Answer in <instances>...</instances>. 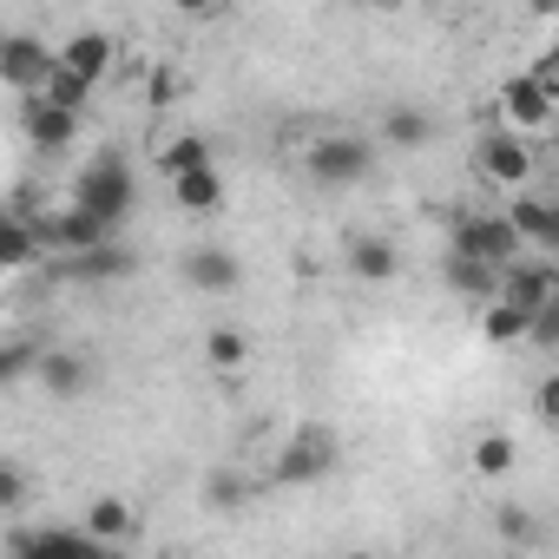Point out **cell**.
Returning <instances> with one entry per match:
<instances>
[{"mask_svg": "<svg viewBox=\"0 0 559 559\" xmlns=\"http://www.w3.org/2000/svg\"><path fill=\"white\" fill-rule=\"evenodd\" d=\"M304 171L323 191H349V185H362L376 171V139H362V132H323V139H310Z\"/></svg>", "mask_w": 559, "mask_h": 559, "instance_id": "1", "label": "cell"}, {"mask_svg": "<svg viewBox=\"0 0 559 559\" xmlns=\"http://www.w3.org/2000/svg\"><path fill=\"white\" fill-rule=\"evenodd\" d=\"M73 204H86L99 224H126L132 217V204H139V178H132V165L119 158V152H99L86 171H80V185H73Z\"/></svg>", "mask_w": 559, "mask_h": 559, "instance_id": "2", "label": "cell"}, {"mask_svg": "<svg viewBox=\"0 0 559 559\" xmlns=\"http://www.w3.org/2000/svg\"><path fill=\"white\" fill-rule=\"evenodd\" d=\"M474 178L493 185V191H520L533 178V139L526 132H507V126L480 132L474 139Z\"/></svg>", "mask_w": 559, "mask_h": 559, "instance_id": "3", "label": "cell"}, {"mask_svg": "<svg viewBox=\"0 0 559 559\" xmlns=\"http://www.w3.org/2000/svg\"><path fill=\"white\" fill-rule=\"evenodd\" d=\"M336 454H343V441H336L330 428H297L284 448H276L270 480H276V487H310V480H323V474L336 467Z\"/></svg>", "mask_w": 559, "mask_h": 559, "instance_id": "4", "label": "cell"}, {"mask_svg": "<svg viewBox=\"0 0 559 559\" xmlns=\"http://www.w3.org/2000/svg\"><path fill=\"white\" fill-rule=\"evenodd\" d=\"M448 250L454 257H474V263H507L513 250H520V237H513V224L500 217V211H467V217H454V230H448Z\"/></svg>", "mask_w": 559, "mask_h": 559, "instance_id": "5", "label": "cell"}, {"mask_svg": "<svg viewBox=\"0 0 559 559\" xmlns=\"http://www.w3.org/2000/svg\"><path fill=\"white\" fill-rule=\"evenodd\" d=\"M493 297H507V304H520V310H539L546 297H559V270L546 263V250H513L507 263H500V290Z\"/></svg>", "mask_w": 559, "mask_h": 559, "instance_id": "6", "label": "cell"}, {"mask_svg": "<svg viewBox=\"0 0 559 559\" xmlns=\"http://www.w3.org/2000/svg\"><path fill=\"white\" fill-rule=\"evenodd\" d=\"M80 119H86V112L53 106L47 93H27V99H21V132H27V145H34V152H47V158H60V152L80 139Z\"/></svg>", "mask_w": 559, "mask_h": 559, "instance_id": "7", "label": "cell"}, {"mask_svg": "<svg viewBox=\"0 0 559 559\" xmlns=\"http://www.w3.org/2000/svg\"><path fill=\"white\" fill-rule=\"evenodd\" d=\"M93 356L86 349H60V343H40V356H34V382L53 395V402H80L86 389H93Z\"/></svg>", "mask_w": 559, "mask_h": 559, "instance_id": "8", "label": "cell"}, {"mask_svg": "<svg viewBox=\"0 0 559 559\" xmlns=\"http://www.w3.org/2000/svg\"><path fill=\"white\" fill-rule=\"evenodd\" d=\"M47 73H53V53L40 34H0V86H14L27 99L47 86Z\"/></svg>", "mask_w": 559, "mask_h": 559, "instance_id": "9", "label": "cell"}, {"mask_svg": "<svg viewBox=\"0 0 559 559\" xmlns=\"http://www.w3.org/2000/svg\"><path fill=\"white\" fill-rule=\"evenodd\" d=\"M500 126H507V132H526V139L546 132V126H552V93H546L533 73H513V80L500 86Z\"/></svg>", "mask_w": 559, "mask_h": 559, "instance_id": "10", "label": "cell"}, {"mask_svg": "<svg viewBox=\"0 0 559 559\" xmlns=\"http://www.w3.org/2000/svg\"><path fill=\"white\" fill-rule=\"evenodd\" d=\"M343 263H349L356 284H395V276H402V250H395L389 237H376V230L349 237V243H343Z\"/></svg>", "mask_w": 559, "mask_h": 559, "instance_id": "11", "label": "cell"}, {"mask_svg": "<svg viewBox=\"0 0 559 559\" xmlns=\"http://www.w3.org/2000/svg\"><path fill=\"white\" fill-rule=\"evenodd\" d=\"M8 552H34V559L80 552V559H93V552H99V539H93L86 526H14V533H8Z\"/></svg>", "mask_w": 559, "mask_h": 559, "instance_id": "12", "label": "cell"}, {"mask_svg": "<svg viewBox=\"0 0 559 559\" xmlns=\"http://www.w3.org/2000/svg\"><path fill=\"white\" fill-rule=\"evenodd\" d=\"M507 224H513V237H520V250H552L559 243V211L546 204V198H507V211H500Z\"/></svg>", "mask_w": 559, "mask_h": 559, "instance_id": "13", "label": "cell"}, {"mask_svg": "<svg viewBox=\"0 0 559 559\" xmlns=\"http://www.w3.org/2000/svg\"><path fill=\"white\" fill-rule=\"evenodd\" d=\"M185 284L204 290V297H224V290L243 284V263H237L230 250H217V243H198V250L185 257Z\"/></svg>", "mask_w": 559, "mask_h": 559, "instance_id": "14", "label": "cell"}, {"mask_svg": "<svg viewBox=\"0 0 559 559\" xmlns=\"http://www.w3.org/2000/svg\"><path fill=\"white\" fill-rule=\"evenodd\" d=\"M67 73H80L86 86H99L106 73H112V34H99V27H86V34H73L60 53H53Z\"/></svg>", "mask_w": 559, "mask_h": 559, "instance_id": "15", "label": "cell"}, {"mask_svg": "<svg viewBox=\"0 0 559 559\" xmlns=\"http://www.w3.org/2000/svg\"><path fill=\"white\" fill-rule=\"evenodd\" d=\"M67 270L80 276V284H119V276H132V250H119L112 237H99L93 250H73Z\"/></svg>", "mask_w": 559, "mask_h": 559, "instance_id": "16", "label": "cell"}, {"mask_svg": "<svg viewBox=\"0 0 559 559\" xmlns=\"http://www.w3.org/2000/svg\"><path fill=\"white\" fill-rule=\"evenodd\" d=\"M435 112H421V106H389L382 112V139L395 145V152H428L435 145Z\"/></svg>", "mask_w": 559, "mask_h": 559, "instance_id": "17", "label": "cell"}, {"mask_svg": "<svg viewBox=\"0 0 559 559\" xmlns=\"http://www.w3.org/2000/svg\"><path fill=\"white\" fill-rule=\"evenodd\" d=\"M86 533H93L99 546H119V539H132V533H139V513H132V500H119V493H99V500L86 507Z\"/></svg>", "mask_w": 559, "mask_h": 559, "instance_id": "18", "label": "cell"}, {"mask_svg": "<svg viewBox=\"0 0 559 559\" xmlns=\"http://www.w3.org/2000/svg\"><path fill=\"white\" fill-rule=\"evenodd\" d=\"M171 198H178V211H217V204H224V178H217V165L171 171Z\"/></svg>", "mask_w": 559, "mask_h": 559, "instance_id": "19", "label": "cell"}, {"mask_svg": "<svg viewBox=\"0 0 559 559\" xmlns=\"http://www.w3.org/2000/svg\"><path fill=\"white\" fill-rule=\"evenodd\" d=\"M480 336H487L493 349H520V343H526V310L507 304V297H487V304H480Z\"/></svg>", "mask_w": 559, "mask_h": 559, "instance_id": "20", "label": "cell"}, {"mask_svg": "<svg viewBox=\"0 0 559 559\" xmlns=\"http://www.w3.org/2000/svg\"><path fill=\"white\" fill-rule=\"evenodd\" d=\"M250 493H257V480H250L243 467H217V474L204 480V507H211V513H243Z\"/></svg>", "mask_w": 559, "mask_h": 559, "instance_id": "21", "label": "cell"}, {"mask_svg": "<svg viewBox=\"0 0 559 559\" xmlns=\"http://www.w3.org/2000/svg\"><path fill=\"white\" fill-rule=\"evenodd\" d=\"M448 284H454L467 304H487V297L500 290V270H493V263H474V257H454V250H448Z\"/></svg>", "mask_w": 559, "mask_h": 559, "instance_id": "22", "label": "cell"}, {"mask_svg": "<svg viewBox=\"0 0 559 559\" xmlns=\"http://www.w3.org/2000/svg\"><path fill=\"white\" fill-rule=\"evenodd\" d=\"M204 362H211L217 376H237V369L250 362V336H243V330H230V323H224V330H211V336H204Z\"/></svg>", "mask_w": 559, "mask_h": 559, "instance_id": "23", "label": "cell"}, {"mask_svg": "<svg viewBox=\"0 0 559 559\" xmlns=\"http://www.w3.org/2000/svg\"><path fill=\"white\" fill-rule=\"evenodd\" d=\"M513 461H520V448H513V435H480L474 441V474H487V480H507L513 474Z\"/></svg>", "mask_w": 559, "mask_h": 559, "instance_id": "24", "label": "cell"}, {"mask_svg": "<svg viewBox=\"0 0 559 559\" xmlns=\"http://www.w3.org/2000/svg\"><path fill=\"white\" fill-rule=\"evenodd\" d=\"M27 257H40V230L21 224V217H0V270H14Z\"/></svg>", "mask_w": 559, "mask_h": 559, "instance_id": "25", "label": "cell"}, {"mask_svg": "<svg viewBox=\"0 0 559 559\" xmlns=\"http://www.w3.org/2000/svg\"><path fill=\"white\" fill-rule=\"evenodd\" d=\"M493 533H500L507 546H539V539H546V533H539V520H533L526 507H513V500H507V507H493Z\"/></svg>", "mask_w": 559, "mask_h": 559, "instance_id": "26", "label": "cell"}, {"mask_svg": "<svg viewBox=\"0 0 559 559\" xmlns=\"http://www.w3.org/2000/svg\"><path fill=\"white\" fill-rule=\"evenodd\" d=\"M40 93H47L53 106H73V112H86V106H93V86H86L80 73H67L60 60H53V73H47V86H40Z\"/></svg>", "mask_w": 559, "mask_h": 559, "instance_id": "27", "label": "cell"}, {"mask_svg": "<svg viewBox=\"0 0 559 559\" xmlns=\"http://www.w3.org/2000/svg\"><path fill=\"white\" fill-rule=\"evenodd\" d=\"M34 500V474L21 461H0V513H21Z\"/></svg>", "mask_w": 559, "mask_h": 559, "instance_id": "28", "label": "cell"}, {"mask_svg": "<svg viewBox=\"0 0 559 559\" xmlns=\"http://www.w3.org/2000/svg\"><path fill=\"white\" fill-rule=\"evenodd\" d=\"M158 165H165V178H171V171H191V165H211V139L191 132V139H178V145H165Z\"/></svg>", "mask_w": 559, "mask_h": 559, "instance_id": "29", "label": "cell"}, {"mask_svg": "<svg viewBox=\"0 0 559 559\" xmlns=\"http://www.w3.org/2000/svg\"><path fill=\"white\" fill-rule=\"evenodd\" d=\"M34 356H40V343H0V389L34 376Z\"/></svg>", "mask_w": 559, "mask_h": 559, "instance_id": "30", "label": "cell"}, {"mask_svg": "<svg viewBox=\"0 0 559 559\" xmlns=\"http://www.w3.org/2000/svg\"><path fill=\"white\" fill-rule=\"evenodd\" d=\"M533 408H539V421H552V415H559V382H552V376L539 382V402H533Z\"/></svg>", "mask_w": 559, "mask_h": 559, "instance_id": "31", "label": "cell"}, {"mask_svg": "<svg viewBox=\"0 0 559 559\" xmlns=\"http://www.w3.org/2000/svg\"><path fill=\"white\" fill-rule=\"evenodd\" d=\"M178 14H211V0H171Z\"/></svg>", "mask_w": 559, "mask_h": 559, "instance_id": "32", "label": "cell"}, {"mask_svg": "<svg viewBox=\"0 0 559 559\" xmlns=\"http://www.w3.org/2000/svg\"><path fill=\"white\" fill-rule=\"evenodd\" d=\"M369 8H402V0H369Z\"/></svg>", "mask_w": 559, "mask_h": 559, "instance_id": "33", "label": "cell"}]
</instances>
